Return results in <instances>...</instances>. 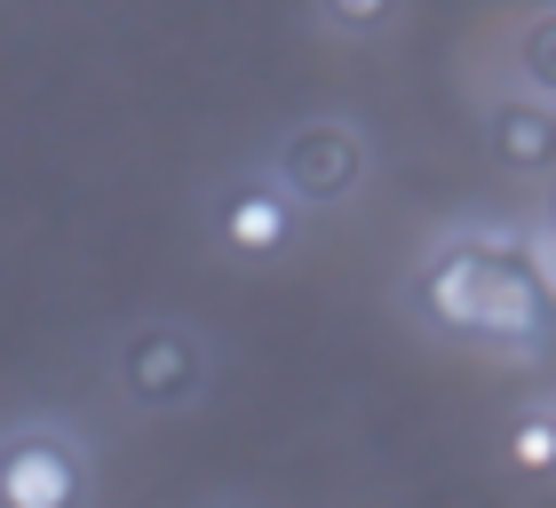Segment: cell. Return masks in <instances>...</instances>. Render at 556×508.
I'll use <instances>...</instances> for the list:
<instances>
[{"label":"cell","mask_w":556,"mask_h":508,"mask_svg":"<svg viewBox=\"0 0 556 508\" xmlns=\"http://www.w3.org/2000/svg\"><path fill=\"white\" fill-rule=\"evenodd\" d=\"M509 461L525 477H556V421L548 414H517L509 421Z\"/></svg>","instance_id":"cell-7"},{"label":"cell","mask_w":556,"mask_h":508,"mask_svg":"<svg viewBox=\"0 0 556 508\" xmlns=\"http://www.w3.org/2000/svg\"><path fill=\"white\" fill-rule=\"evenodd\" d=\"M548 421H556V414H548Z\"/></svg>","instance_id":"cell-11"},{"label":"cell","mask_w":556,"mask_h":508,"mask_svg":"<svg viewBox=\"0 0 556 508\" xmlns=\"http://www.w3.org/2000/svg\"><path fill=\"white\" fill-rule=\"evenodd\" d=\"M493 160L501 167H517V175H541L556 167V112L533 104V96H509V104H493Z\"/></svg>","instance_id":"cell-6"},{"label":"cell","mask_w":556,"mask_h":508,"mask_svg":"<svg viewBox=\"0 0 556 508\" xmlns=\"http://www.w3.org/2000/svg\"><path fill=\"white\" fill-rule=\"evenodd\" d=\"M525 80H533L541 96H556V16L525 24ZM541 96H533V104H541Z\"/></svg>","instance_id":"cell-9"},{"label":"cell","mask_w":556,"mask_h":508,"mask_svg":"<svg viewBox=\"0 0 556 508\" xmlns=\"http://www.w3.org/2000/svg\"><path fill=\"white\" fill-rule=\"evenodd\" d=\"M548 239H556V191H548Z\"/></svg>","instance_id":"cell-10"},{"label":"cell","mask_w":556,"mask_h":508,"mask_svg":"<svg viewBox=\"0 0 556 508\" xmlns=\"http://www.w3.org/2000/svg\"><path fill=\"white\" fill-rule=\"evenodd\" d=\"M88 453L48 421H24L0 437V508H80Z\"/></svg>","instance_id":"cell-3"},{"label":"cell","mask_w":556,"mask_h":508,"mask_svg":"<svg viewBox=\"0 0 556 508\" xmlns=\"http://www.w3.org/2000/svg\"><path fill=\"white\" fill-rule=\"evenodd\" d=\"M414 294L445 334H477V342H541V326H548L541 278L517 254H493V246H438L421 263Z\"/></svg>","instance_id":"cell-1"},{"label":"cell","mask_w":556,"mask_h":508,"mask_svg":"<svg viewBox=\"0 0 556 508\" xmlns=\"http://www.w3.org/2000/svg\"><path fill=\"white\" fill-rule=\"evenodd\" d=\"M397 9H382V0H358V9H311V33L326 40H374V33H390Z\"/></svg>","instance_id":"cell-8"},{"label":"cell","mask_w":556,"mask_h":508,"mask_svg":"<svg viewBox=\"0 0 556 508\" xmlns=\"http://www.w3.org/2000/svg\"><path fill=\"white\" fill-rule=\"evenodd\" d=\"M263 183L287 207H342L366 183V136L342 127V119H302V127H287V143H278Z\"/></svg>","instance_id":"cell-2"},{"label":"cell","mask_w":556,"mask_h":508,"mask_svg":"<svg viewBox=\"0 0 556 508\" xmlns=\"http://www.w3.org/2000/svg\"><path fill=\"white\" fill-rule=\"evenodd\" d=\"M215 231H223V246H231V254L263 263V254H278V246L294 239V207H287V199H278L263 175H255V183H231V191H223Z\"/></svg>","instance_id":"cell-5"},{"label":"cell","mask_w":556,"mask_h":508,"mask_svg":"<svg viewBox=\"0 0 556 508\" xmlns=\"http://www.w3.org/2000/svg\"><path fill=\"white\" fill-rule=\"evenodd\" d=\"M119 381H128V397L151 405V414H175V405H191L207 390V350L191 342V326H136L128 350H119Z\"/></svg>","instance_id":"cell-4"}]
</instances>
